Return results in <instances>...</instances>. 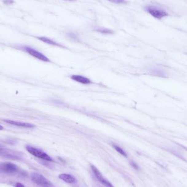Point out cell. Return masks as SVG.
<instances>
[{
  "label": "cell",
  "mask_w": 187,
  "mask_h": 187,
  "mask_svg": "<svg viewBox=\"0 0 187 187\" xmlns=\"http://www.w3.org/2000/svg\"><path fill=\"white\" fill-rule=\"evenodd\" d=\"M96 31L101 33H103V34H112L113 33V31L112 30H110L108 29H105V28L98 29L97 30H96Z\"/></svg>",
  "instance_id": "cell-12"
},
{
  "label": "cell",
  "mask_w": 187,
  "mask_h": 187,
  "mask_svg": "<svg viewBox=\"0 0 187 187\" xmlns=\"http://www.w3.org/2000/svg\"><path fill=\"white\" fill-rule=\"evenodd\" d=\"M31 178L33 182L36 184L42 187H51L52 184L43 175L38 173H32L31 175Z\"/></svg>",
  "instance_id": "cell-2"
},
{
  "label": "cell",
  "mask_w": 187,
  "mask_h": 187,
  "mask_svg": "<svg viewBox=\"0 0 187 187\" xmlns=\"http://www.w3.org/2000/svg\"><path fill=\"white\" fill-rule=\"evenodd\" d=\"M100 182L106 187H114L109 181H108L107 180H105V178Z\"/></svg>",
  "instance_id": "cell-15"
},
{
  "label": "cell",
  "mask_w": 187,
  "mask_h": 187,
  "mask_svg": "<svg viewBox=\"0 0 187 187\" xmlns=\"http://www.w3.org/2000/svg\"><path fill=\"white\" fill-rule=\"evenodd\" d=\"M111 2L114 3L116 4H127V2L126 0H108Z\"/></svg>",
  "instance_id": "cell-14"
},
{
  "label": "cell",
  "mask_w": 187,
  "mask_h": 187,
  "mask_svg": "<svg viewBox=\"0 0 187 187\" xmlns=\"http://www.w3.org/2000/svg\"><path fill=\"white\" fill-rule=\"evenodd\" d=\"M91 169H92L93 173H94L95 176L97 178V180H99L100 182L104 179V178L102 176L101 173L99 171V170H98L96 167H95V166L91 165Z\"/></svg>",
  "instance_id": "cell-11"
},
{
  "label": "cell",
  "mask_w": 187,
  "mask_h": 187,
  "mask_svg": "<svg viewBox=\"0 0 187 187\" xmlns=\"http://www.w3.org/2000/svg\"><path fill=\"white\" fill-rule=\"evenodd\" d=\"M146 10L153 17L157 18V19H160L162 18L167 17L169 15V14L167 12H166L162 9L154 7V6H147V7L146 8Z\"/></svg>",
  "instance_id": "cell-3"
},
{
  "label": "cell",
  "mask_w": 187,
  "mask_h": 187,
  "mask_svg": "<svg viewBox=\"0 0 187 187\" xmlns=\"http://www.w3.org/2000/svg\"><path fill=\"white\" fill-rule=\"evenodd\" d=\"M25 49L30 55L37 58L39 60H42L45 62H50V60L47 57H46L45 55H43L41 53L38 52L37 50H35L32 48L26 47L25 48Z\"/></svg>",
  "instance_id": "cell-5"
},
{
  "label": "cell",
  "mask_w": 187,
  "mask_h": 187,
  "mask_svg": "<svg viewBox=\"0 0 187 187\" xmlns=\"http://www.w3.org/2000/svg\"><path fill=\"white\" fill-rule=\"evenodd\" d=\"M16 187H25L21 183H17L16 185Z\"/></svg>",
  "instance_id": "cell-19"
},
{
  "label": "cell",
  "mask_w": 187,
  "mask_h": 187,
  "mask_svg": "<svg viewBox=\"0 0 187 187\" xmlns=\"http://www.w3.org/2000/svg\"><path fill=\"white\" fill-rule=\"evenodd\" d=\"M130 164L131 165V166H132V167H134L135 169H136V170H138V165H137L135 162H130Z\"/></svg>",
  "instance_id": "cell-17"
},
{
  "label": "cell",
  "mask_w": 187,
  "mask_h": 187,
  "mask_svg": "<svg viewBox=\"0 0 187 187\" xmlns=\"http://www.w3.org/2000/svg\"><path fill=\"white\" fill-rule=\"evenodd\" d=\"M0 157L14 160H19L21 159L20 154L14 150L0 148Z\"/></svg>",
  "instance_id": "cell-4"
},
{
  "label": "cell",
  "mask_w": 187,
  "mask_h": 187,
  "mask_svg": "<svg viewBox=\"0 0 187 187\" xmlns=\"http://www.w3.org/2000/svg\"><path fill=\"white\" fill-rule=\"evenodd\" d=\"M3 127L2 126H1V125H0V130H3Z\"/></svg>",
  "instance_id": "cell-20"
},
{
  "label": "cell",
  "mask_w": 187,
  "mask_h": 187,
  "mask_svg": "<svg viewBox=\"0 0 187 187\" xmlns=\"http://www.w3.org/2000/svg\"><path fill=\"white\" fill-rule=\"evenodd\" d=\"M59 177L60 180H62L68 183H73L76 182V180L75 177L70 174L62 173L59 176Z\"/></svg>",
  "instance_id": "cell-9"
},
{
  "label": "cell",
  "mask_w": 187,
  "mask_h": 187,
  "mask_svg": "<svg viewBox=\"0 0 187 187\" xmlns=\"http://www.w3.org/2000/svg\"><path fill=\"white\" fill-rule=\"evenodd\" d=\"M37 38L38 40H40V41H42V42L45 43H47L48 45L62 47L59 44H58L57 43L55 42V41H53V40L49 39L48 38L45 37H37Z\"/></svg>",
  "instance_id": "cell-10"
},
{
  "label": "cell",
  "mask_w": 187,
  "mask_h": 187,
  "mask_svg": "<svg viewBox=\"0 0 187 187\" xmlns=\"http://www.w3.org/2000/svg\"><path fill=\"white\" fill-rule=\"evenodd\" d=\"M112 146L114 148L115 150H116L118 152L120 153V154L122 155H123L125 157H127V153L125 152L124 150H123L122 148H121L119 147V146H118L117 145H113Z\"/></svg>",
  "instance_id": "cell-13"
},
{
  "label": "cell",
  "mask_w": 187,
  "mask_h": 187,
  "mask_svg": "<svg viewBox=\"0 0 187 187\" xmlns=\"http://www.w3.org/2000/svg\"><path fill=\"white\" fill-rule=\"evenodd\" d=\"M3 2L4 3L5 5H12L13 3L14 2V1L13 0H3Z\"/></svg>",
  "instance_id": "cell-16"
},
{
  "label": "cell",
  "mask_w": 187,
  "mask_h": 187,
  "mask_svg": "<svg viewBox=\"0 0 187 187\" xmlns=\"http://www.w3.org/2000/svg\"><path fill=\"white\" fill-rule=\"evenodd\" d=\"M71 78L73 80L76 81L77 82L83 84H89L92 83V82L89 79L80 75H73L71 76Z\"/></svg>",
  "instance_id": "cell-8"
},
{
  "label": "cell",
  "mask_w": 187,
  "mask_h": 187,
  "mask_svg": "<svg viewBox=\"0 0 187 187\" xmlns=\"http://www.w3.org/2000/svg\"><path fill=\"white\" fill-rule=\"evenodd\" d=\"M4 122L8 123L10 124L13 125L18 126L19 127H25V128H33L35 127L34 125L32 124L27 123L19 122H17V121L12 120H5Z\"/></svg>",
  "instance_id": "cell-7"
},
{
  "label": "cell",
  "mask_w": 187,
  "mask_h": 187,
  "mask_svg": "<svg viewBox=\"0 0 187 187\" xmlns=\"http://www.w3.org/2000/svg\"><path fill=\"white\" fill-rule=\"evenodd\" d=\"M0 169L6 173H14L18 171L17 165L11 162H4L0 165Z\"/></svg>",
  "instance_id": "cell-6"
},
{
  "label": "cell",
  "mask_w": 187,
  "mask_h": 187,
  "mask_svg": "<svg viewBox=\"0 0 187 187\" xmlns=\"http://www.w3.org/2000/svg\"><path fill=\"white\" fill-rule=\"evenodd\" d=\"M26 149L28 150V152L30 153L31 154L33 155L36 157L40 159L49 161V162H52L53 160L50 156H49L45 152H43L41 150H38L37 148L31 147L30 146H26Z\"/></svg>",
  "instance_id": "cell-1"
},
{
  "label": "cell",
  "mask_w": 187,
  "mask_h": 187,
  "mask_svg": "<svg viewBox=\"0 0 187 187\" xmlns=\"http://www.w3.org/2000/svg\"><path fill=\"white\" fill-rule=\"evenodd\" d=\"M65 1H73V0H65Z\"/></svg>",
  "instance_id": "cell-21"
},
{
  "label": "cell",
  "mask_w": 187,
  "mask_h": 187,
  "mask_svg": "<svg viewBox=\"0 0 187 187\" xmlns=\"http://www.w3.org/2000/svg\"><path fill=\"white\" fill-rule=\"evenodd\" d=\"M68 36H69L70 38H72V39H77V36H76V35L74 34V33H68Z\"/></svg>",
  "instance_id": "cell-18"
}]
</instances>
